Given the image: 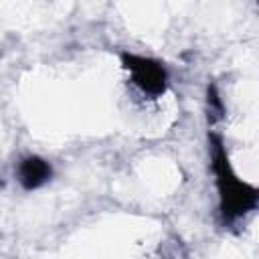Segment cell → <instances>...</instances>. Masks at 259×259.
Returning <instances> with one entry per match:
<instances>
[{
    "mask_svg": "<svg viewBox=\"0 0 259 259\" xmlns=\"http://www.w3.org/2000/svg\"><path fill=\"white\" fill-rule=\"evenodd\" d=\"M212 168L217 174V184L221 192V210L227 219H237L255 208L257 204V188L249 186L247 182L239 180L231 166L229 158L223 150V144L219 138H212Z\"/></svg>",
    "mask_w": 259,
    "mask_h": 259,
    "instance_id": "cell-1",
    "label": "cell"
},
{
    "mask_svg": "<svg viewBox=\"0 0 259 259\" xmlns=\"http://www.w3.org/2000/svg\"><path fill=\"white\" fill-rule=\"evenodd\" d=\"M123 67L132 73V81L136 83V87L152 97H158L166 91V69L148 57H140V55H121Z\"/></svg>",
    "mask_w": 259,
    "mask_h": 259,
    "instance_id": "cell-2",
    "label": "cell"
},
{
    "mask_svg": "<svg viewBox=\"0 0 259 259\" xmlns=\"http://www.w3.org/2000/svg\"><path fill=\"white\" fill-rule=\"evenodd\" d=\"M51 174H53L51 164L47 160L38 158V156H28L18 166V182L26 190H32V188L42 186L51 178Z\"/></svg>",
    "mask_w": 259,
    "mask_h": 259,
    "instance_id": "cell-3",
    "label": "cell"
},
{
    "mask_svg": "<svg viewBox=\"0 0 259 259\" xmlns=\"http://www.w3.org/2000/svg\"><path fill=\"white\" fill-rule=\"evenodd\" d=\"M208 109L214 111V117L223 115V105H221V99H219L214 87H208Z\"/></svg>",
    "mask_w": 259,
    "mask_h": 259,
    "instance_id": "cell-4",
    "label": "cell"
}]
</instances>
